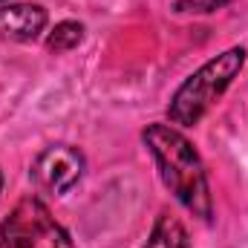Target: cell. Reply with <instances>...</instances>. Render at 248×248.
I'll list each match as a JSON object with an SVG mask.
<instances>
[{
	"label": "cell",
	"instance_id": "cell-1",
	"mask_svg": "<svg viewBox=\"0 0 248 248\" xmlns=\"http://www.w3.org/2000/svg\"><path fill=\"white\" fill-rule=\"evenodd\" d=\"M141 141L147 144L162 182L170 187V193L199 219H211L214 199L205 165L190 144L185 133H179L173 124H150L141 133Z\"/></svg>",
	"mask_w": 248,
	"mask_h": 248
},
{
	"label": "cell",
	"instance_id": "cell-2",
	"mask_svg": "<svg viewBox=\"0 0 248 248\" xmlns=\"http://www.w3.org/2000/svg\"><path fill=\"white\" fill-rule=\"evenodd\" d=\"M243 63H246V49L243 46H231L222 55L202 63L173 93L170 107H168L170 122L179 124V127H193L211 110V104L231 87V81L240 75Z\"/></svg>",
	"mask_w": 248,
	"mask_h": 248
},
{
	"label": "cell",
	"instance_id": "cell-3",
	"mask_svg": "<svg viewBox=\"0 0 248 248\" xmlns=\"http://www.w3.org/2000/svg\"><path fill=\"white\" fill-rule=\"evenodd\" d=\"M0 248H72V237L38 196H23L0 222Z\"/></svg>",
	"mask_w": 248,
	"mask_h": 248
},
{
	"label": "cell",
	"instance_id": "cell-4",
	"mask_svg": "<svg viewBox=\"0 0 248 248\" xmlns=\"http://www.w3.org/2000/svg\"><path fill=\"white\" fill-rule=\"evenodd\" d=\"M84 153L72 144H52L38 153L32 162V179L35 185L52 196H63L81 182L84 176Z\"/></svg>",
	"mask_w": 248,
	"mask_h": 248
},
{
	"label": "cell",
	"instance_id": "cell-5",
	"mask_svg": "<svg viewBox=\"0 0 248 248\" xmlns=\"http://www.w3.org/2000/svg\"><path fill=\"white\" fill-rule=\"evenodd\" d=\"M46 9L38 3H9L0 6V41L29 44L46 29Z\"/></svg>",
	"mask_w": 248,
	"mask_h": 248
},
{
	"label": "cell",
	"instance_id": "cell-6",
	"mask_svg": "<svg viewBox=\"0 0 248 248\" xmlns=\"http://www.w3.org/2000/svg\"><path fill=\"white\" fill-rule=\"evenodd\" d=\"M144 248H190V237H187L185 225L170 217V214H162L150 231V240Z\"/></svg>",
	"mask_w": 248,
	"mask_h": 248
},
{
	"label": "cell",
	"instance_id": "cell-7",
	"mask_svg": "<svg viewBox=\"0 0 248 248\" xmlns=\"http://www.w3.org/2000/svg\"><path fill=\"white\" fill-rule=\"evenodd\" d=\"M81 41H84V26L78 20H61V23H55V29L46 38V49L55 55H63V52L75 49Z\"/></svg>",
	"mask_w": 248,
	"mask_h": 248
},
{
	"label": "cell",
	"instance_id": "cell-8",
	"mask_svg": "<svg viewBox=\"0 0 248 248\" xmlns=\"http://www.w3.org/2000/svg\"><path fill=\"white\" fill-rule=\"evenodd\" d=\"M228 3H234V0H176L173 9L179 15H208V12H217Z\"/></svg>",
	"mask_w": 248,
	"mask_h": 248
},
{
	"label": "cell",
	"instance_id": "cell-9",
	"mask_svg": "<svg viewBox=\"0 0 248 248\" xmlns=\"http://www.w3.org/2000/svg\"><path fill=\"white\" fill-rule=\"evenodd\" d=\"M0 190H3V173H0Z\"/></svg>",
	"mask_w": 248,
	"mask_h": 248
},
{
	"label": "cell",
	"instance_id": "cell-10",
	"mask_svg": "<svg viewBox=\"0 0 248 248\" xmlns=\"http://www.w3.org/2000/svg\"><path fill=\"white\" fill-rule=\"evenodd\" d=\"M0 3H3V0H0Z\"/></svg>",
	"mask_w": 248,
	"mask_h": 248
}]
</instances>
